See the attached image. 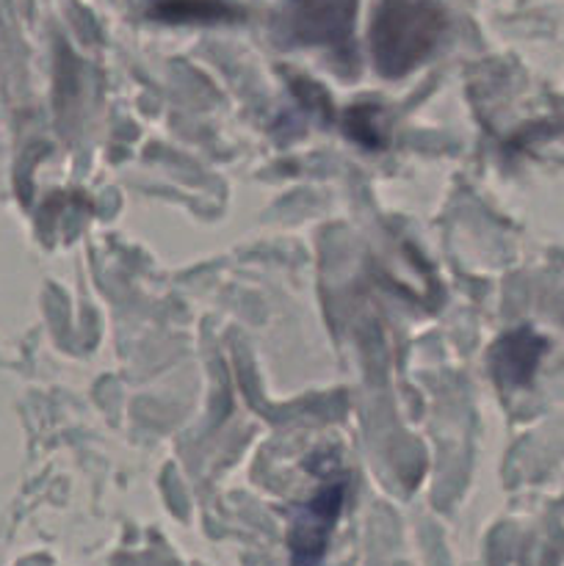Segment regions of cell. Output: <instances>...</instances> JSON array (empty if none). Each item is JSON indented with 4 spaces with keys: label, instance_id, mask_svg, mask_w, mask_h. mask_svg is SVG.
<instances>
[{
    "label": "cell",
    "instance_id": "1",
    "mask_svg": "<svg viewBox=\"0 0 564 566\" xmlns=\"http://www.w3.org/2000/svg\"><path fill=\"white\" fill-rule=\"evenodd\" d=\"M446 33L435 0H382L370 22V55L385 77H404L424 64Z\"/></svg>",
    "mask_w": 564,
    "mask_h": 566
},
{
    "label": "cell",
    "instance_id": "2",
    "mask_svg": "<svg viewBox=\"0 0 564 566\" xmlns=\"http://www.w3.org/2000/svg\"><path fill=\"white\" fill-rule=\"evenodd\" d=\"M357 0H288L282 31L307 48L343 50L352 42Z\"/></svg>",
    "mask_w": 564,
    "mask_h": 566
},
{
    "label": "cell",
    "instance_id": "3",
    "mask_svg": "<svg viewBox=\"0 0 564 566\" xmlns=\"http://www.w3.org/2000/svg\"><path fill=\"white\" fill-rule=\"evenodd\" d=\"M346 484L330 481L318 495L299 509L296 520L291 525L288 547H291L293 566H315L330 545V534L337 523V514L343 509Z\"/></svg>",
    "mask_w": 564,
    "mask_h": 566
},
{
    "label": "cell",
    "instance_id": "4",
    "mask_svg": "<svg viewBox=\"0 0 564 566\" xmlns=\"http://www.w3.org/2000/svg\"><path fill=\"white\" fill-rule=\"evenodd\" d=\"M545 354V340L529 326L503 335L492 348V374L501 387H523Z\"/></svg>",
    "mask_w": 564,
    "mask_h": 566
},
{
    "label": "cell",
    "instance_id": "5",
    "mask_svg": "<svg viewBox=\"0 0 564 566\" xmlns=\"http://www.w3.org/2000/svg\"><path fill=\"white\" fill-rule=\"evenodd\" d=\"M147 14L160 22H224L238 9L230 0H147Z\"/></svg>",
    "mask_w": 564,
    "mask_h": 566
},
{
    "label": "cell",
    "instance_id": "6",
    "mask_svg": "<svg viewBox=\"0 0 564 566\" xmlns=\"http://www.w3.org/2000/svg\"><path fill=\"white\" fill-rule=\"evenodd\" d=\"M374 105H354L346 116V127L352 138H357L365 147H379V125H376Z\"/></svg>",
    "mask_w": 564,
    "mask_h": 566
}]
</instances>
